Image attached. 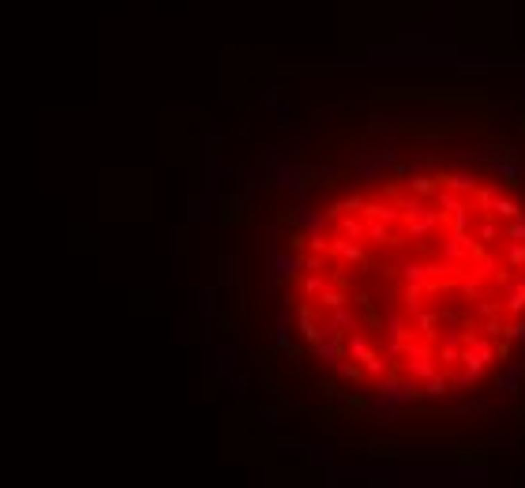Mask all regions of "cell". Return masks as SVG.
Listing matches in <instances>:
<instances>
[{
    "label": "cell",
    "mask_w": 525,
    "mask_h": 488,
    "mask_svg": "<svg viewBox=\"0 0 525 488\" xmlns=\"http://www.w3.org/2000/svg\"><path fill=\"white\" fill-rule=\"evenodd\" d=\"M300 342L372 398L458 402L525 353V180L488 151L386 162L293 241Z\"/></svg>",
    "instance_id": "1"
}]
</instances>
